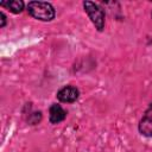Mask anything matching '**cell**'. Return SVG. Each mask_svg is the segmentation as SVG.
<instances>
[{"label": "cell", "instance_id": "7", "mask_svg": "<svg viewBox=\"0 0 152 152\" xmlns=\"http://www.w3.org/2000/svg\"><path fill=\"white\" fill-rule=\"evenodd\" d=\"M5 25H6V15L4 12H0V27L2 28L5 27Z\"/></svg>", "mask_w": 152, "mask_h": 152}, {"label": "cell", "instance_id": "6", "mask_svg": "<svg viewBox=\"0 0 152 152\" xmlns=\"http://www.w3.org/2000/svg\"><path fill=\"white\" fill-rule=\"evenodd\" d=\"M0 6L6 7L12 13L18 14L24 10V2L21 0H10V1H2L0 2Z\"/></svg>", "mask_w": 152, "mask_h": 152}, {"label": "cell", "instance_id": "4", "mask_svg": "<svg viewBox=\"0 0 152 152\" xmlns=\"http://www.w3.org/2000/svg\"><path fill=\"white\" fill-rule=\"evenodd\" d=\"M80 96V90L74 86H65L57 91V99L63 103H72Z\"/></svg>", "mask_w": 152, "mask_h": 152}, {"label": "cell", "instance_id": "3", "mask_svg": "<svg viewBox=\"0 0 152 152\" xmlns=\"http://www.w3.org/2000/svg\"><path fill=\"white\" fill-rule=\"evenodd\" d=\"M138 129L141 135L147 137V138L152 137V103L147 107L142 118L140 119Z\"/></svg>", "mask_w": 152, "mask_h": 152}, {"label": "cell", "instance_id": "2", "mask_svg": "<svg viewBox=\"0 0 152 152\" xmlns=\"http://www.w3.org/2000/svg\"><path fill=\"white\" fill-rule=\"evenodd\" d=\"M83 7L95 28L97 31H102L104 27V11L93 1H84Z\"/></svg>", "mask_w": 152, "mask_h": 152}, {"label": "cell", "instance_id": "1", "mask_svg": "<svg viewBox=\"0 0 152 152\" xmlns=\"http://www.w3.org/2000/svg\"><path fill=\"white\" fill-rule=\"evenodd\" d=\"M28 14L42 21H51L56 17V11L50 2L45 1H30L27 4Z\"/></svg>", "mask_w": 152, "mask_h": 152}, {"label": "cell", "instance_id": "5", "mask_svg": "<svg viewBox=\"0 0 152 152\" xmlns=\"http://www.w3.org/2000/svg\"><path fill=\"white\" fill-rule=\"evenodd\" d=\"M65 116H66V112L63 109V107L61 104H57V103L51 104V107L49 109V120L51 124H53V125L59 124L65 119Z\"/></svg>", "mask_w": 152, "mask_h": 152}, {"label": "cell", "instance_id": "8", "mask_svg": "<svg viewBox=\"0 0 152 152\" xmlns=\"http://www.w3.org/2000/svg\"><path fill=\"white\" fill-rule=\"evenodd\" d=\"M151 17H152V12H151Z\"/></svg>", "mask_w": 152, "mask_h": 152}]
</instances>
